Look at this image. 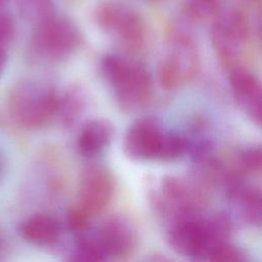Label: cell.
I'll list each match as a JSON object with an SVG mask.
<instances>
[{"label": "cell", "mask_w": 262, "mask_h": 262, "mask_svg": "<svg viewBox=\"0 0 262 262\" xmlns=\"http://www.w3.org/2000/svg\"><path fill=\"white\" fill-rule=\"evenodd\" d=\"M59 94L48 82L26 79L10 90L7 108L12 121L23 129L39 130L57 116Z\"/></svg>", "instance_id": "cell-1"}, {"label": "cell", "mask_w": 262, "mask_h": 262, "mask_svg": "<svg viewBox=\"0 0 262 262\" xmlns=\"http://www.w3.org/2000/svg\"><path fill=\"white\" fill-rule=\"evenodd\" d=\"M114 135L113 124L106 119H92L80 129L77 138L79 151L86 157L101 152L111 142Z\"/></svg>", "instance_id": "cell-12"}, {"label": "cell", "mask_w": 262, "mask_h": 262, "mask_svg": "<svg viewBox=\"0 0 262 262\" xmlns=\"http://www.w3.org/2000/svg\"><path fill=\"white\" fill-rule=\"evenodd\" d=\"M208 257L210 262H249L242 250L227 243L214 247L208 253Z\"/></svg>", "instance_id": "cell-21"}, {"label": "cell", "mask_w": 262, "mask_h": 262, "mask_svg": "<svg viewBox=\"0 0 262 262\" xmlns=\"http://www.w3.org/2000/svg\"><path fill=\"white\" fill-rule=\"evenodd\" d=\"M220 10V0H183L184 16L194 23L213 18Z\"/></svg>", "instance_id": "cell-18"}, {"label": "cell", "mask_w": 262, "mask_h": 262, "mask_svg": "<svg viewBox=\"0 0 262 262\" xmlns=\"http://www.w3.org/2000/svg\"><path fill=\"white\" fill-rule=\"evenodd\" d=\"M80 45V33L69 18L53 14L36 25L31 36L33 55L45 62L67 60Z\"/></svg>", "instance_id": "cell-5"}, {"label": "cell", "mask_w": 262, "mask_h": 262, "mask_svg": "<svg viewBox=\"0 0 262 262\" xmlns=\"http://www.w3.org/2000/svg\"><path fill=\"white\" fill-rule=\"evenodd\" d=\"M86 107V95L79 86H71L59 95L57 116L67 127L75 124L82 117Z\"/></svg>", "instance_id": "cell-15"}, {"label": "cell", "mask_w": 262, "mask_h": 262, "mask_svg": "<svg viewBox=\"0 0 262 262\" xmlns=\"http://www.w3.org/2000/svg\"><path fill=\"white\" fill-rule=\"evenodd\" d=\"M89 214L79 205L69 210L67 216L68 227L74 232H82L88 226Z\"/></svg>", "instance_id": "cell-23"}, {"label": "cell", "mask_w": 262, "mask_h": 262, "mask_svg": "<svg viewBox=\"0 0 262 262\" xmlns=\"http://www.w3.org/2000/svg\"><path fill=\"white\" fill-rule=\"evenodd\" d=\"M229 83L237 105L253 122L260 125L262 119V88L259 78L249 70L236 67L230 72Z\"/></svg>", "instance_id": "cell-9"}, {"label": "cell", "mask_w": 262, "mask_h": 262, "mask_svg": "<svg viewBox=\"0 0 262 262\" xmlns=\"http://www.w3.org/2000/svg\"><path fill=\"white\" fill-rule=\"evenodd\" d=\"M16 9L20 16L34 25V27L54 13V3L52 0H14Z\"/></svg>", "instance_id": "cell-17"}, {"label": "cell", "mask_w": 262, "mask_h": 262, "mask_svg": "<svg viewBox=\"0 0 262 262\" xmlns=\"http://www.w3.org/2000/svg\"><path fill=\"white\" fill-rule=\"evenodd\" d=\"M5 251H6V243H5V239L3 238V235L0 233V259L3 257Z\"/></svg>", "instance_id": "cell-25"}, {"label": "cell", "mask_w": 262, "mask_h": 262, "mask_svg": "<svg viewBox=\"0 0 262 262\" xmlns=\"http://www.w3.org/2000/svg\"><path fill=\"white\" fill-rule=\"evenodd\" d=\"M7 59H8V55H7V50L4 49H0V77L3 74L6 63H7Z\"/></svg>", "instance_id": "cell-24"}, {"label": "cell", "mask_w": 262, "mask_h": 262, "mask_svg": "<svg viewBox=\"0 0 262 262\" xmlns=\"http://www.w3.org/2000/svg\"><path fill=\"white\" fill-rule=\"evenodd\" d=\"M113 178L110 172L97 165L89 166L82 174L79 185V205L89 214L101 211L113 193Z\"/></svg>", "instance_id": "cell-8"}, {"label": "cell", "mask_w": 262, "mask_h": 262, "mask_svg": "<svg viewBox=\"0 0 262 262\" xmlns=\"http://www.w3.org/2000/svg\"><path fill=\"white\" fill-rule=\"evenodd\" d=\"M229 196L241 204L245 219L252 224L261 222V196L260 192L238 181H232L229 185Z\"/></svg>", "instance_id": "cell-14"}, {"label": "cell", "mask_w": 262, "mask_h": 262, "mask_svg": "<svg viewBox=\"0 0 262 262\" xmlns=\"http://www.w3.org/2000/svg\"><path fill=\"white\" fill-rule=\"evenodd\" d=\"M105 253L98 242L82 241L71 254L68 262H104Z\"/></svg>", "instance_id": "cell-19"}, {"label": "cell", "mask_w": 262, "mask_h": 262, "mask_svg": "<svg viewBox=\"0 0 262 262\" xmlns=\"http://www.w3.org/2000/svg\"><path fill=\"white\" fill-rule=\"evenodd\" d=\"M8 1H9V0H0V10L2 9L3 6H5L6 3H8Z\"/></svg>", "instance_id": "cell-26"}, {"label": "cell", "mask_w": 262, "mask_h": 262, "mask_svg": "<svg viewBox=\"0 0 262 262\" xmlns=\"http://www.w3.org/2000/svg\"><path fill=\"white\" fill-rule=\"evenodd\" d=\"M252 1H255V0H252Z\"/></svg>", "instance_id": "cell-28"}, {"label": "cell", "mask_w": 262, "mask_h": 262, "mask_svg": "<svg viewBox=\"0 0 262 262\" xmlns=\"http://www.w3.org/2000/svg\"><path fill=\"white\" fill-rule=\"evenodd\" d=\"M20 231L28 242L38 246H49L57 241L60 228L53 217L37 214L23 223Z\"/></svg>", "instance_id": "cell-13"}, {"label": "cell", "mask_w": 262, "mask_h": 262, "mask_svg": "<svg viewBox=\"0 0 262 262\" xmlns=\"http://www.w3.org/2000/svg\"><path fill=\"white\" fill-rule=\"evenodd\" d=\"M205 254L208 253L217 245L226 243L231 232V222L227 215L223 213L212 216L209 220L203 222Z\"/></svg>", "instance_id": "cell-16"}, {"label": "cell", "mask_w": 262, "mask_h": 262, "mask_svg": "<svg viewBox=\"0 0 262 262\" xmlns=\"http://www.w3.org/2000/svg\"><path fill=\"white\" fill-rule=\"evenodd\" d=\"M199 70L200 55L194 40L187 33L174 30L158 66L160 85L167 91H175L190 82Z\"/></svg>", "instance_id": "cell-4"}, {"label": "cell", "mask_w": 262, "mask_h": 262, "mask_svg": "<svg viewBox=\"0 0 262 262\" xmlns=\"http://www.w3.org/2000/svg\"><path fill=\"white\" fill-rule=\"evenodd\" d=\"M94 20L125 52L133 55L144 49L147 39L144 19L129 5L117 0H104L95 7Z\"/></svg>", "instance_id": "cell-3"}, {"label": "cell", "mask_w": 262, "mask_h": 262, "mask_svg": "<svg viewBox=\"0 0 262 262\" xmlns=\"http://www.w3.org/2000/svg\"><path fill=\"white\" fill-rule=\"evenodd\" d=\"M100 70L123 110H137L149 99L152 80L140 62L121 54H106L101 60Z\"/></svg>", "instance_id": "cell-2"}, {"label": "cell", "mask_w": 262, "mask_h": 262, "mask_svg": "<svg viewBox=\"0 0 262 262\" xmlns=\"http://www.w3.org/2000/svg\"><path fill=\"white\" fill-rule=\"evenodd\" d=\"M15 21L7 12L0 11V49L7 50L15 36Z\"/></svg>", "instance_id": "cell-22"}, {"label": "cell", "mask_w": 262, "mask_h": 262, "mask_svg": "<svg viewBox=\"0 0 262 262\" xmlns=\"http://www.w3.org/2000/svg\"><path fill=\"white\" fill-rule=\"evenodd\" d=\"M98 244L105 254L123 257L133 249L135 234L126 221L114 217L103 223L99 232Z\"/></svg>", "instance_id": "cell-11"}, {"label": "cell", "mask_w": 262, "mask_h": 262, "mask_svg": "<svg viewBox=\"0 0 262 262\" xmlns=\"http://www.w3.org/2000/svg\"><path fill=\"white\" fill-rule=\"evenodd\" d=\"M171 248L183 256L205 255L203 222L193 218L176 221L168 232Z\"/></svg>", "instance_id": "cell-10"}, {"label": "cell", "mask_w": 262, "mask_h": 262, "mask_svg": "<svg viewBox=\"0 0 262 262\" xmlns=\"http://www.w3.org/2000/svg\"><path fill=\"white\" fill-rule=\"evenodd\" d=\"M262 165V154L259 146H252L239 151L235 159V167L242 173L259 172Z\"/></svg>", "instance_id": "cell-20"}, {"label": "cell", "mask_w": 262, "mask_h": 262, "mask_svg": "<svg viewBox=\"0 0 262 262\" xmlns=\"http://www.w3.org/2000/svg\"><path fill=\"white\" fill-rule=\"evenodd\" d=\"M2 172H3V160L0 156V176L2 175Z\"/></svg>", "instance_id": "cell-27"}, {"label": "cell", "mask_w": 262, "mask_h": 262, "mask_svg": "<svg viewBox=\"0 0 262 262\" xmlns=\"http://www.w3.org/2000/svg\"><path fill=\"white\" fill-rule=\"evenodd\" d=\"M248 37V19L238 9L219 10L213 17L211 40L222 60L229 62L235 58L242 52Z\"/></svg>", "instance_id": "cell-6"}, {"label": "cell", "mask_w": 262, "mask_h": 262, "mask_svg": "<svg viewBox=\"0 0 262 262\" xmlns=\"http://www.w3.org/2000/svg\"><path fill=\"white\" fill-rule=\"evenodd\" d=\"M167 131L154 118H142L127 130L123 147L134 160H159Z\"/></svg>", "instance_id": "cell-7"}]
</instances>
